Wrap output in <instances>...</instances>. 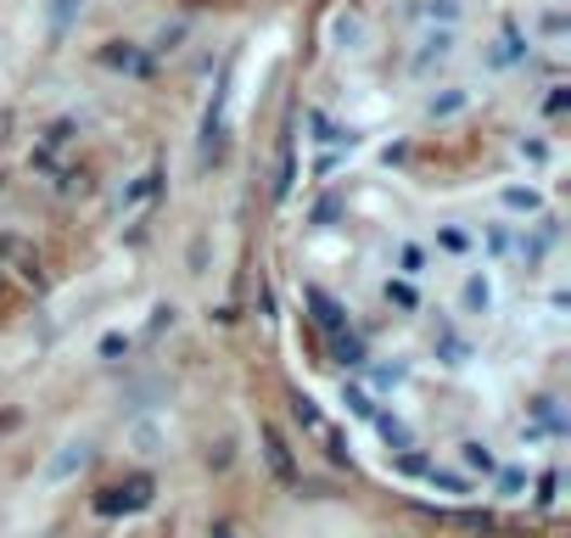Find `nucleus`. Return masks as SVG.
<instances>
[{
  "label": "nucleus",
  "mask_w": 571,
  "mask_h": 538,
  "mask_svg": "<svg viewBox=\"0 0 571 538\" xmlns=\"http://www.w3.org/2000/svg\"><path fill=\"white\" fill-rule=\"evenodd\" d=\"M157 494V483L146 477V471H134L129 483H113V488H101L95 494V516H129V511H146Z\"/></svg>",
  "instance_id": "obj_1"
},
{
  "label": "nucleus",
  "mask_w": 571,
  "mask_h": 538,
  "mask_svg": "<svg viewBox=\"0 0 571 538\" xmlns=\"http://www.w3.org/2000/svg\"><path fill=\"white\" fill-rule=\"evenodd\" d=\"M258 444H263V465L275 471V483L297 488V454H291V444L281 437V426H275V421H258Z\"/></svg>",
  "instance_id": "obj_2"
},
{
  "label": "nucleus",
  "mask_w": 571,
  "mask_h": 538,
  "mask_svg": "<svg viewBox=\"0 0 571 538\" xmlns=\"http://www.w3.org/2000/svg\"><path fill=\"white\" fill-rule=\"evenodd\" d=\"M431 522H443V527H459V533H498L504 522L493 511H426Z\"/></svg>",
  "instance_id": "obj_3"
},
{
  "label": "nucleus",
  "mask_w": 571,
  "mask_h": 538,
  "mask_svg": "<svg viewBox=\"0 0 571 538\" xmlns=\"http://www.w3.org/2000/svg\"><path fill=\"white\" fill-rule=\"evenodd\" d=\"M302 297H309V303H314V309H320V325H325V336H342V331H348V315H342V309H336V303H330V297H325L320 286H309V292H302Z\"/></svg>",
  "instance_id": "obj_4"
},
{
  "label": "nucleus",
  "mask_w": 571,
  "mask_h": 538,
  "mask_svg": "<svg viewBox=\"0 0 571 538\" xmlns=\"http://www.w3.org/2000/svg\"><path fill=\"white\" fill-rule=\"evenodd\" d=\"M459 303H465V315H488V309H493V286H488V276H465Z\"/></svg>",
  "instance_id": "obj_5"
},
{
  "label": "nucleus",
  "mask_w": 571,
  "mask_h": 538,
  "mask_svg": "<svg viewBox=\"0 0 571 538\" xmlns=\"http://www.w3.org/2000/svg\"><path fill=\"white\" fill-rule=\"evenodd\" d=\"M85 460H90V444H67V449L51 460V471H46V477H51V483H67V477H74V471H79Z\"/></svg>",
  "instance_id": "obj_6"
},
{
  "label": "nucleus",
  "mask_w": 571,
  "mask_h": 538,
  "mask_svg": "<svg viewBox=\"0 0 571 538\" xmlns=\"http://www.w3.org/2000/svg\"><path fill=\"white\" fill-rule=\"evenodd\" d=\"M101 62H107V67H134V74L146 67V56L134 51L129 40H107V46H101Z\"/></svg>",
  "instance_id": "obj_7"
},
{
  "label": "nucleus",
  "mask_w": 571,
  "mask_h": 538,
  "mask_svg": "<svg viewBox=\"0 0 571 538\" xmlns=\"http://www.w3.org/2000/svg\"><path fill=\"white\" fill-rule=\"evenodd\" d=\"M330 354H336V359H342V364H364V343H359V336H353V331H342V336H330Z\"/></svg>",
  "instance_id": "obj_8"
},
{
  "label": "nucleus",
  "mask_w": 571,
  "mask_h": 538,
  "mask_svg": "<svg viewBox=\"0 0 571 538\" xmlns=\"http://www.w3.org/2000/svg\"><path fill=\"white\" fill-rule=\"evenodd\" d=\"M459 460L470 465V471H493L498 460L488 454V444H477V437H470V444H459Z\"/></svg>",
  "instance_id": "obj_9"
},
{
  "label": "nucleus",
  "mask_w": 571,
  "mask_h": 538,
  "mask_svg": "<svg viewBox=\"0 0 571 538\" xmlns=\"http://www.w3.org/2000/svg\"><path fill=\"white\" fill-rule=\"evenodd\" d=\"M504 208H516V214H537V191L510 185V191H504Z\"/></svg>",
  "instance_id": "obj_10"
},
{
  "label": "nucleus",
  "mask_w": 571,
  "mask_h": 538,
  "mask_svg": "<svg viewBox=\"0 0 571 538\" xmlns=\"http://www.w3.org/2000/svg\"><path fill=\"white\" fill-rule=\"evenodd\" d=\"M465 107V90H449V95H431V118H449Z\"/></svg>",
  "instance_id": "obj_11"
},
{
  "label": "nucleus",
  "mask_w": 571,
  "mask_h": 538,
  "mask_svg": "<svg viewBox=\"0 0 571 538\" xmlns=\"http://www.w3.org/2000/svg\"><path fill=\"white\" fill-rule=\"evenodd\" d=\"M398 264H403V276H410V281H415V276H426V253H420V247H403V253H398Z\"/></svg>",
  "instance_id": "obj_12"
},
{
  "label": "nucleus",
  "mask_w": 571,
  "mask_h": 538,
  "mask_svg": "<svg viewBox=\"0 0 571 538\" xmlns=\"http://www.w3.org/2000/svg\"><path fill=\"white\" fill-rule=\"evenodd\" d=\"M79 7H85V0H56V7H51V28L62 34L67 23H74V12H79Z\"/></svg>",
  "instance_id": "obj_13"
},
{
  "label": "nucleus",
  "mask_w": 571,
  "mask_h": 538,
  "mask_svg": "<svg viewBox=\"0 0 571 538\" xmlns=\"http://www.w3.org/2000/svg\"><path fill=\"white\" fill-rule=\"evenodd\" d=\"M342 404L353 415H376V404H369V393H359V387H342Z\"/></svg>",
  "instance_id": "obj_14"
},
{
  "label": "nucleus",
  "mask_w": 571,
  "mask_h": 538,
  "mask_svg": "<svg viewBox=\"0 0 571 538\" xmlns=\"http://www.w3.org/2000/svg\"><path fill=\"white\" fill-rule=\"evenodd\" d=\"M420 17H443V23H454L459 17V7H454V0H437V7H415Z\"/></svg>",
  "instance_id": "obj_15"
},
{
  "label": "nucleus",
  "mask_w": 571,
  "mask_h": 538,
  "mask_svg": "<svg viewBox=\"0 0 571 538\" xmlns=\"http://www.w3.org/2000/svg\"><path fill=\"white\" fill-rule=\"evenodd\" d=\"M101 354H107V359L129 354V336H118V331H113V336H101Z\"/></svg>",
  "instance_id": "obj_16"
},
{
  "label": "nucleus",
  "mask_w": 571,
  "mask_h": 538,
  "mask_svg": "<svg viewBox=\"0 0 571 538\" xmlns=\"http://www.w3.org/2000/svg\"><path fill=\"white\" fill-rule=\"evenodd\" d=\"M437 242H443L449 253H465V247H470V242H465V230H443V235H437Z\"/></svg>",
  "instance_id": "obj_17"
},
{
  "label": "nucleus",
  "mask_w": 571,
  "mask_h": 538,
  "mask_svg": "<svg viewBox=\"0 0 571 538\" xmlns=\"http://www.w3.org/2000/svg\"><path fill=\"white\" fill-rule=\"evenodd\" d=\"M387 297H392V303H403V309H415V292H410V286H403V281H398V286L387 281Z\"/></svg>",
  "instance_id": "obj_18"
},
{
  "label": "nucleus",
  "mask_w": 571,
  "mask_h": 538,
  "mask_svg": "<svg viewBox=\"0 0 571 538\" xmlns=\"http://www.w3.org/2000/svg\"><path fill=\"white\" fill-rule=\"evenodd\" d=\"M7 129H12V113H7V107H0V146H7V141H12V134H7Z\"/></svg>",
  "instance_id": "obj_19"
},
{
  "label": "nucleus",
  "mask_w": 571,
  "mask_h": 538,
  "mask_svg": "<svg viewBox=\"0 0 571 538\" xmlns=\"http://www.w3.org/2000/svg\"><path fill=\"white\" fill-rule=\"evenodd\" d=\"M213 538H235V527L230 522H213Z\"/></svg>",
  "instance_id": "obj_20"
},
{
  "label": "nucleus",
  "mask_w": 571,
  "mask_h": 538,
  "mask_svg": "<svg viewBox=\"0 0 571 538\" xmlns=\"http://www.w3.org/2000/svg\"><path fill=\"white\" fill-rule=\"evenodd\" d=\"M17 426V415H0V432H12Z\"/></svg>",
  "instance_id": "obj_21"
},
{
  "label": "nucleus",
  "mask_w": 571,
  "mask_h": 538,
  "mask_svg": "<svg viewBox=\"0 0 571 538\" xmlns=\"http://www.w3.org/2000/svg\"><path fill=\"white\" fill-rule=\"evenodd\" d=\"M0 292H7V269H0Z\"/></svg>",
  "instance_id": "obj_22"
}]
</instances>
